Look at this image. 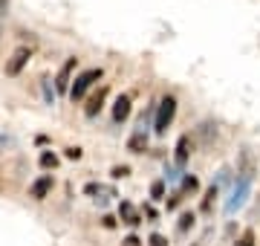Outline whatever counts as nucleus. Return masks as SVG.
<instances>
[{
	"label": "nucleus",
	"instance_id": "nucleus-14",
	"mask_svg": "<svg viewBox=\"0 0 260 246\" xmlns=\"http://www.w3.org/2000/svg\"><path fill=\"white\" fill-rule=\"evenodd\" d=\"M150 197L153 200H165V182L162 180H156L153 186H150Z\"/></svg>",
	"mask_w": 260,
	"mask_h": 246
},
{
	"label": "nucleus",
	"instance_id": "nucleus-16",
	"mask_svg": "<svg viewBox=\"0 0 260 246\" xmlns=\"http://www.w3.org/2000/svg\"><path fill=\"white\" fill-rule=\"evenodd\" d=\"M214 197H217V186H211V189H208V194L203 197V211H211V203H214Z\"/></svg>",
	"mask_w": 260,
	"mask_h": 246
},
{
	"label": "nucleus",
	"instance_id": "nucleus-12",
	"mask_svg": "<svg viewBox=\"0 0 260 246\" xmlns=\"http://www.w3.org/2000/svg\"><path fill=\"white\" fill-rule=\"evenodd\" d=\"M197 189H200V180H197V177H191V174H188V177H182V191H179V194H188V191L194 194Z\"/></svg>",
	"mask_w": 260,
	"mask_h": 246
},
{
	"label": "nucleus",
	"instance_id": "nucleus-18",
	"mask_svg": "<svg viewBox=\"0 0 260 246\" xmlns=\"http://www.w3.org/2000/svg\"><path fill=\"white\" fill-rule=\"evenodd\" d=\"M130 174V168L127 165H116V168H113V177H116V180H121V177H127Z\"/></svg>",
	"mask_w": 260,
	"mask_h": 246
},
{
	"label": "nucleus",
	"instance_id": "nucleus-9",
	"mask_svg": "<svg viewBox=\"0 0 260 246\" xmlns=\"http://www.w3.org/2000/svg\"><path fill=\"white\" fill-rule=\"evenodd\" d=\"M130 116V96H119L113 104V122H124Z\"/></svg>",
	"mask_w": 260,
	"mask_h": 246
},
{
	"label": "nucleus",
	"instance_id": "nucleus-2",
	"mask_svg": "<svg viewBox=\"0 0 260 246\" xmlns=\"http://www.w3.org/2000/svg\"><path fill=\"white\" fill-rule=\"evenodd\" d=\"M174 116H177V99L174 96H165L162 102H159V110H156V133H165L168 125L174 122Z\"/></svg>",
	"mask_w": 260,
	"mask_h": 246
},
{
	"label": "nucleus",
	"instance_id": "nucleus-11",
	"mask_svg": "<svg viewBox=\"0 0 260 246\" xmlns=\"http://www.w3.org/2000/svg\"><path fill=\"white\" fill-rule=\"evenodd\" d=\"M145 145H148V136H145V131H139V133H133V136H130L127 148L133 153H139V151H145Z\"/></svg>",
	"mask_w": 260,
	"mask_h": 246
},
{
	"label": "nucleus",
	"instance_id": "nucleus-7",
	"mask_svg": "<svg viewBox=\"0 0 260 246\" xmlns=\"http://www.w3.org/2000/svg\"><path fill=\"white\" fill-rule=\"evenodd\" d=\"M52 191V177H41V180H35L32 182V189H29V197H35V200H44Z\"/></svg>",
	"mask_w": 260,
	"mask_h": 246
},
{
	"label": "nucleus",
	"instance_id": "nucleus-1",
	"mask_svg": "<svg viewBox=\"0 0 260 246\" xmlns=\"http://www.w3.org/2000/svg\"><path fill=\"white\" fill-rule=\"evenodd\" d=\"M102 78V67H93V70H84L81 76H75V81L70 84V99L73 102H78V99H84V93L93 87V81H99Z\"/></svg>",
	"mask_w": 260,
	"mask_h": 246
},
{
	"label": "nucleus",
	"instance_id": "nucleus-10",
	"mask_svg": "<svg viewBox=\"0 0 260 246\" xmlns=\"http://www.w3.org/2000/svg\"><path fill=\"white\" fill-rule=\"evenodd\" d=\"M188 157H191V139H188V136H179V142H177V165H185Z\"/></svg>",
	"mask_w": 260,
	"mask_h": 246
},
{
	"label": "nucleus",
	"instance_id": "nucleus-21",
	"mask_svg": "<svg viewBox=\"0 0 260 246\" xmlns=\"http://www.w3.org/2000/svg\"><path fill=\"white\" fill-rule=\"evenodd\" d=\"M67 160H81V148H67Z\"/></svg>",
	"mask_w": 260,
	"mask_h": 246
},
{
	"label": "nucleus",
	"instance_id": "nucleus-3",
	"mask_svg": "<svg viewBox=\"0 0 260 246\" xmlns=\"http://www.w3.org/2000/svg\"><path fill=\"white\" fill-rule=\"evenodd\" d=\"M32 58V52H29V47H18L15 52H12V58H9V64H6V73L9 76H18L20 70L26 67V61Z\"/></svg>",
	"mask_w": 260,
	"mask_h": 246
},
{
	"label": "nucleus",
	"instance_id": "nucleus-20",
	"mask_svg": "<svg viewBox=\"0 0 260 246\" xmlns=\"http://www.w3.org/2000/svg\"><path fill=\"white\" fill-rule=\"evenodd\" d=\"M121 246H142V240L136 235H127L124 240H121Z\"/></svg>",
	"mask_w": 260,
	"mask_h": 246
},
{
	"label": "nucleus",
	"instance_id": "nucleus-17",
	"mask_svg": "<svg viewBox=\"0 0 260 246\" xmlns=\"http://www.w3.org/2000/svg\"><path fill=\"white\" fill-rule=\"evenodd\" d=\"M237 246H254V232L246 229V232L240 235V240H237Z\"/></svg>",
	"mask_w": 260,
	"mask_h": 246
},
{
	"label": "nucleus",
	"instance_id": "nucleus-4",
	"mask_svg": "<svg viewBox=\"0 0 260 246\" xmlns=\"http://www.w3.org/2000/svg\"><path fill=\"white\" fill-rule=\"evenodd\" d=\"M75 64H78V58H67V64L61 67V73H58V78H55L58 93H70V81H73V70H75Z\"/></svg>",
	"mask_w": 260,
	"mask_h": 246
},
{
	"label": "nucleus",
	"instance_id": "nucleus-19",
	"mask_svg": "<svg viewBox=\"0 0 260 246\" xmlns=\"http://www.w3.org/2000/svg\"><path fill=\"white\" fill-rule=\"evenodd\" d=\"M150 246H171V243H168L162 235H156V232H153V235H150Z\"/></svg>",
	"mask_w": 260,
	"mask_h": 246
},
{
	"label": "nucleus",
	"instance_id": "nucleus-13",
	"mask_svg": "<svg viewBox=\"0 0 260 246\" xmlns=\"http://www.w3.org/2000/svg\"><path fill=\"white\" fill-rule=\"evenodd\" d=\"M55 165H58V157H55V153H49V151L41 153V168H55Z\"/></svg>",
	"mask_w": 260,
	"mask_h": 246
},
{
	"label": "nucleus",
	"instance_id": "nucleus-5",
	"mask_svg": "<svg viewBox=\"0 0 260 246\" xmlns=\"http://www.w3.org/2000/svg\"><path fill=\"white\" fill-rule=\"evenodd\" d=\"M249 186H251V180H243L240 177V182H237V189H234V194H232V200H229V211H237V208L246 203V197H249Z\"/></svg>",
	"mask_w": 260,
	"mask_h": 246
},
{
	"label": "nucleus",
	"instance_id": "nucleus-22",
	"mask_svg": "<svg viewBox=\"0 0 260 246\" xmlns=\"http://www.w3.org/2000/svg\"><path fill=\"white\" fill-rule=\"evenodd\" d=\"M179 200H182V194H179V191H177V194H171V200H168V208H177Z\"/></svg>",
	"mask_w": 260,
	"mask_h": 246
},
{
	"label": "nucleus",
	"instance_id": "nucleus-8",
	"mask_svg": "<svg viewBox=\"0 0 260 246\" xmlns=\"http://www.w3.org/2000/svg\"><path fill=\"white\" fill-rule=\"evenodd\" d=\"M119 218L124 220L127 226H139V223H142V218H139V211H136V206H133V203H127V200H124V203L119 206Z\"/></svg>",
	"mask_w": 260,
	"mask_h": 246
},
{
	"label": "nucleus",
	"instance_id": "nucleus-15",
	"mask_svg": "<svg viewBox=\"0 0 260 246\" xmlns=\"http://www.w3.org/2000/svg\"><path fill=\"white\" fill-rule=\"evenodd\" d=\"M194 214H191V211H185V214H182V218H179V232H188V229L194 226Z\"/></svg>",
	"mask_w": 260,
	"mask_h": 246
},
{
	"label": "nucleus",
	"instance_id": "nucleus-6",
	"mask_svg": "<svg viewBox=\"0 0 260 246\" xmlns=\"http://www.w3.org/2000/svg\"><path fill=\"white\" fill-rule=\"evenodd\" d=\"M104 99H107V87H99V93H93L90 99H87V107H84V113L90 116V119H95V116H99V110L104 107Z\"/></svg>",
	"mask_w": 260,
	"mask_h": 246
}]
</instances>
